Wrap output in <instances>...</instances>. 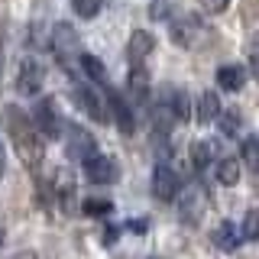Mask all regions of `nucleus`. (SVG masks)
Returning a JSON list of instances; mask_svg holds the SVG:
<instances>
[{
	"label": "nucleus",
	"instance_id": "4be33fe9",
	"mask_svg": "<svg viewBox=\"0 0 259 259\" xmlns=\"http://www.w3.org/2000/svg\"><path fill=\"white\" fill-rule=\"evenodd\" d=\"M243 159L249 168H259V140H246L243 143Z\"/></svg>",
	"mask_w": 259,
	"mask_h": 259
},
{
	"label": "nucleus",
	"instance_id": "aec40b11",
	"mask_svg": "<svg viewBox=\"0 0 259 259\" xmlns=\"http://www.w3.org/2000/svg\"><path fill=\"white\" fill-rule=\"evenodd\" d=\"M240 237L243 240H259V210H246V221H243Z\"/></svg>",
	"mask_w": 259,
	"mask_h": 259
},
{
	"label": "nucleus",
	"instance_id": "20e7f679",
	"mask_svg": "<svg viewBox=\"0 0 259 259\" xmlns=\"http://www.w3.org/2000/svg\"><path fill=\"white\" fill-rule=\"evenodd\" d=\"M178 188H182V178H178L168 165H159L152 168V198L162 201V204H172L178 198Z\"/></svg>",
	"mask_w": 259,
	"mask_h": 259
},
{
	"label": "nucleus",
	"instance_id": "2eb2a0df",
	"mask_svg": "<svg viewBox=\"0 0 259 259\" xmlns=\"http://www.w3.org/2000/svg\"><path fill=\"white\" fill-rule=\"evenodd\" d=\"M78 65H81V71H84V75L91 78L94 84H107V68L101 65V59H94V55L81 52V55H78Z\"/></svg>",
	"mask_w": 259,
	"mask_h": 259
},
{
	"label": "nucleus",
	"instance_id": "7ed1b4c3",
	"mask_svg": "<svg viewBox=\"0 0 259 259\" xmlns=\"http://www.w3.org/2000/svg\"><path fill=\"white\" fill-rule=\"evenodd\" d=\"M52 52H55V59H59L65 68H71L75 55H81V49H78V32L71 29L68 23H55V29H52Z\"/></svg>",
	"mask_w": 259,
	"mask_h": 259
},
{
	"label": "nucleus",
	"instance_id": "cd10ccee",
	"mask_svg": "<svg viewBox=\"0 0 259 259\" xmlns=\"http://www.w3.org/2000/svg\"><path fill=\"white\" fill-rule=\"evenodd\" d=\"M20 259H36V256H32V253H20Z\"/></svg>",
	"mask_w": 259,
	"mask_h": 259
},
{
	"label": "nucleus",
	"instance_id": "f03ea898",
	"mask_svg": "<svg viewBox=\"0 0 259 259\" xmlns=\"http://www.w3.org/2000/svg\"><path fill=\"white\" fill-rule=\"evenodd\" d=\"M210 204V191L204 182H191L188 188H185L182 201H178V221L185 227H198L201 217H204V210Z\"/></svg>",
	"mask_w": 259,
	"mask_h": 259
},
{
	"label": "nucleus",
	"instance_id": "5701e85b",
	"mask_svg": "<svg viewBox=\"0 0 259 259\" xmlns=\"http://www.w3.org/2000/svg\"><path fill=\"white\" fill-rule=\"evenodd\" d=\"M221 117V130H224V136H233L240 130V113H217Z\"/></svg>",
	"mask_w": 259,
	"mask_h": 259
},
{
	"label": "nucleus",
	"instance_id": "423d86ee",
	"mask_svg": "<svg viewBox=\"0 0 259 259\" xmlns=\"http://www.w3.org/2000/svg\"><path fill=\"white\" fill-rule=\"evenodd\" d=\"M42 81H46V71L32 55L20 62V71H16V91L20 94H39L42 91Z\"/></svg>",
	"mask_w": 259,
	"mask_h": 259
},
{
	"label": "nucleus",
	"instance_id": "f8f14e48",
	"mask_svg": "<svg viewBox=\"0 0 259 259\" xmlns=\"http://www.w3.org/2000/svg\"><path fill=\"white\" fill-rule=\"evenodd\" d=\"M32 126H36V133L49 136V140H55V136L65 130L62 120H59V113H55V107H52V101H42V104H39L36 117H32Z\"/></svg>",
	"mask_w": 259,
	"mask_h": 259
},
{
	"label": "nucleus",
	"instance_id": "ddd939ff",
	"mask_svg": "<svg viewBox=\"0 0 259 259\" xmlns=\"http://www.w3.org/2000/svg\"><path fill=\"white\" fill-rule=\"evenodd\" d=\"M217 84H221V91L237 94L240 88L246 84V68H243V65H221V68H217Z\"/></svg>",
	"mask_w": 259,
	"mask_h": 259
},
{
	"label": "nucleus",
	"instance_id": "c756f323",
	"mask_svg": "<svg viewBox=\"0 0 259 259\" xmlns=\"http://www.w3.org/2000/svg\"><path fill=\"white\" fill-rule=\"evenodd\" d=\"M152 259H159V256H152Z\"/></svg>",
	"mask_w": 259,
	"mask_h": 259
},
{
	"label": "nucleus",
	"instance_id": "f257e3e1",
	"mask_svg": "<svg viewBox=\"0 0 259 259\" xmlns=\"http://www.w3.org/2000/svg\"><path fill=\"white\" fill-rule=\"evenodd\" d=\"M0 120H4L7 133H10L13 149L20 152L23 165H29V168H39V165H42V156H46V149H42V136L36 133V126H32L29 113H26V110H20L16 104H7V107L0 110Z\"/></svg>",
	"mask_w": 259,
	"mask_h": 259
},
{
	"label": "nucleus",
	"instance_id": "0eeeda50",
	"mask_svg": "<svg viewBox=\"0 0 259 259\" xmlns=\"http://www.w3.org/2000/svg\"><path fill=\"white\" fill-rule=\"evenodd\" d=\"M71 97H75V104H78V107L84 110L91 120H97V123H104V120H107L104 97H97V91H94L91 84H81V81H75V88H71Z\"/></svg>",
	"mask_w": 259,
	"mask_h": 259
},
{
	"label": "nucleus",
	"instance_id": "9d476101",
	"mask_svg": "<svg viewBox=\"0 0 259 259\" xmlns=\"http://www.w3.org/2000/svg\"><path fill=\"white\" fill-rule=\"evenodd\" d=\"M84 175H88L91 185H113L117 175H120V168H117V162L107 159V156H91L84 162Z\"/></svg>",
	"mask_w": 259,
	"mask_h": 259
},
{
	"label": "nucleus",
	"instance_id": "dca6fc26",
	"mask_svg": "<svg viewBox=\"0 0 259 259\" xmlns=\"http://www.w3.org/2000/svg\"><path fill=\"white\" fill-rule=\"evenodd\" d=\"M214 240H217V246H224V249H237L240 243H243L240 230H237V224H230V221H224L221 227H217Z\"/></svg>",
	"mask_w": 259,
	"mask_h": 259
},
{
	"label": "nucleus",
	"instance_id": "f3484780",
	"mask_svg": "<svg viewBox=\"0 0 259 259\" xmlns=\"http://www.w3.org/2000/svg\"><path fill=\"white\" fill-rule=\"evenodd\" d=\"M240 172H243V168H240L237 159H224L221 165H217V182H221L224 188H233V185L240 182Z\"/></svg>",
	"mask_w": 259,
	"mask_h": 259
},
{
	"label": "nucleus",
	"instance_id": "c85d7f7f",
	"mask_svg": "<svg viewBox=\"0 0 259 259\" xmlns=\"http://www.w3.org/2000/svg\"><path fill=\"white\" fill-rule=\"evenodd\" d=\"M0 243H4V230H0Z\"/></svg>",
	"mask_w": 259,
	"mask_h": 259
},
{
	"label": "nucleus",
	"instance_id": "4468645a",
	"mask_svg": "<svg viewBox=\"0 0 259 259\" xmlns=\"http://www.w3.org/2000/svg\"><path fill=\"white\" fill-rule=\"evenodd\" d=\"M217 113H221V97L217 94H210V91H204L198 97V123H210V120H217Z\"/></svg>",
	"mask_w": 259,
	"mask_h": 259
},
{
	"label": "nucleus",
	"instance_id": "bb28decb",
	"mask_svg": "<svg viewBox=\"0 0 259 259\" xmlns=\"http://www.w3.org/2000/svg\"><path fill=\"white\" fill-rule=\"evenodd\" d=\"M0 178H4V146H0Z\"/></svg>",
	"mask_w": 259,
	"mask_h": 259
},
{
	"label": "nucleus",
	"instance_id": "6e6552de",
	"mask_svg": "<svg viewBox=\"0 0 259 259\" xmlns=\"http://www.w3.org/2000/svg\"><path fill=\"white\" fill-rule=\"evenodd\" d=\"M152 52H156V39H152V32L133 29V36H130V46H126L130 68H146V62H149Z\"/></svg>",
	"mask_w": 259,
	"mask_h": 259
},
{
	"label": "nucleus",
	"instance_id": "a878e982",
	"mask_svg": "<svg viewBox=\"0 0 259 259\" xmlns=\"http://www.w3.org/2000/svg\"><path fill=\"white\" fill-rule=\"evenodd\" d=\"M117 240V230H104V243H113Z\"/></svg>",
	"mask_w": 259,
	"mask_h": 259
},
{
	"label": "nucleus",
	"instance_id": "9b49d317",
	"mask_svg": "<svg viewBox=\"0 0 259 259\" xmlns=\"http://www.w3.org/2000/svg\"><path fill=\"white\" fill-rule=\"evenodd\" d=\"M204 36V26H201L198 16H178V20H172V39L182 49H194V42Z\"/></svg>",
	"mask_w": 259,
	"mask_h": 259
},
{
	"label": "nucleus",
	"instance_id": "6ab92c4d",
	"mask_svg": "<svg viewBox=\"0 0 259 259\" xmlns=\"http://www.w3.org/2000/svg\"><path fill=\"white\" fill-rule=\"evenodd\" d=\"M104 4H107V0H71V10H75L81 20H94V16L104 10Z\"/></svg>",
	"mask_w": 259,
	"mask_h": 259
},
{
	"label": "nucleus",
	"instance_id": "b1692460",
	"mask_svg": "<svg viewBox=\"0 0 259 259\" xmlns=\"http://www.w3.org/2000/svg\"><path fill=\"white\" fill-rule=\"evenodd\" d=\"M201 4H204L207 13H224L227 7H230V0H201Z\"/></svg>",
	"mask_w": 259,
	"mask_h": 259
},
{
	"label": "nucleus",
	"instance_id": "a211bd4d",
	"mask_svg": "<svg viewBox=\"0 0 259 259\" xmlns=\"http://www.w3.org/2000/svg\"><path fill=\"white\" fill-rule=\"evenodd\" d=\"M210 159H214V143L198 140V143L191 146V162H194V168H207Z\"/></svg>",
	"mask_w": 259,
	"mask_h": 259
},
{
	"label": "nucleus",
	"instance_id": "39448f33",
	"mask_svg": "<svg viewBox=\"0 0 259 259\" xmlns=\"http://www.w3.org/2000/svg\"><path fill=\"white\" fill-rule=\"evenodd\" d=\"M65 149H68V159H75V162H88L91 156H97L94 136L81 126H65Z\"/></svg>",
	"mask_w": 259,
	"mask_h": 259
},
{
	"label": "nucleus",
	"instance_id": "412c9836",
	"mask_svg": "<svg viewBox=\"0 0 259 259\" xmlns=\"http://www.w3.org/2000/svg\"><path fill=\"white\" fill-rule=\"evenodd\" d=\"M81 210L91 214V217H101V214H110L113 204H110V201H104V198H88L84 204H81Z\"/></svg>",
	"mask_w": 259,
	"mask_h": 259
},
{
	"label": "nucleus",
	"instance_id": "1a4fd4ad",
	"mask_svg": "<svg viewBox=\"0 0 259 259\" xmlns=\"http://www.w3.org/2000/svg\"><path fill=\"white\" fill-rule=\"evenodd\" d=\"M107 107L113 113V123L120 126V133H133L136 130V117H133V107H130V101L120 91H113V88H107Z\"/></svg>",
	"mask_w": 259,
	"mask_h": 259
},
{
	"label": "nucleus",
	"instance_id": "393cba45",
	"mask_svg": "<svg viewBox=\"0 0 259 259\" xmlns=\"http://www.w3.org/2000/svg\"><path fill=\"white\" fill-rule=\"evenodd\" d=\"M126 230H133V233H146V221H130V224H126Z\"/></svg>",
	"mask_w": 259,
	"mask_h": 259
}]
</instances>
